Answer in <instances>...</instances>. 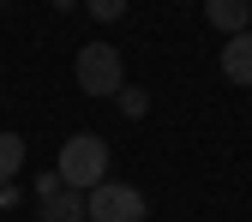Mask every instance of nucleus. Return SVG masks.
<instances>
[{
  "label": "nucleus",
  "mask_w": 252,
  "mask_h": 222,
  "mask_svg": "<svg viewBox=\"0 0 252 222\" xmlns=\"http://www.w3.org/2000/svg\"><path fill=\"white\" fill-rule=\"evenodd\" d=\"M54 174H60V186H72V192H96L108 180V144L96 132H72L60 144V156H54Z\"/></svg>",
  "instance_id": "nucleus-1"
},
{
  "label": "nucleus",
  "mask_w": 252,
  "mask_h": 222,
  "mask_svg": "<svg viewBox=\"0 0 252 222\" xmlns=\"http://www.w3.org/2000/svg\"><path fill=\"white\" fill-rule=\"evenodd\" d=\"M72 78L84 96H120V84H126V60L114 42H84L78 60H72Z\"/></svg>",
  "instance_id": "nucleus-2"
},
{
  "label": "nucleus",
  "mask_w": 252,
  "mask_h": 222,
  "mask_svg": "<svg viewBox=\"0 0 252 222\" xmlns=\"http://www.w3.org/2000/svg\"><path fill=\"white\" fill-rule=\"evenodd\" d=\"M84 204H90V222H144L150 216L144 192L126 186V180H102L96 192H84Z\"/></svg>",
  "instance_id": "nucleus-3"
},
{
  "label": "nucleus",
  "mask_w": 252,
  "mask_h": 222,
  "mask_svg": "<svg viewBox=\"0 0 252 222\" xmlns=\"http://www.w3.org/2000/svg\"><path fill=\"white\" fill-rule=\"evenodd\" d=\"M204 18L222 30V42H228L240 30H252V0H204Z\"/></svg>",
  "instance_id": "nucleus-4"
},
{
  "label": "nucleus",
  "mask_w": 252,
  "mask_h": 222,
  "mask_svg": "<svg viewBox=\"0 0 252 222\" xmlns=\"http://www.w3.org/2000/svg\"><path fill=\"white\" fill-rule=\"evenodd\" d=\"M222 78L228 84H252V30L222 42Z\"/></svg>",
  "instance_id": "nucleus-5"
},
{
  "label": "nucleus",
  "mask_w": 252,
  "mask_h": 222,
  "mask_svg": "<svg viewBox=\"0 0 252 222\" xmlns=\"http://www.w3.org/2000/svg\"><path fill=\"white\" fill-rule=\"evenodd\" d=\"M36 216H42V222H84V216H90V204H84V192L60 186L54 198H42V204H36Z\"/></svg>",
  "instance_id": "nucleus-6"
},
{
  "label": "nucleus",
  "mask_w": 252,
  "mask_h": 222,
  "mask_svg": "<svg viewBox=\"0 0 252 222\" xmlns=\"http://www.w3.org/2000/svg\"><path fill=\"white\" fill-rule=\"evenodd\" d=\"M24 168V138L18 132H0V186H12Z\"/></svg>",
  "instance_id": "nucleus-7"
},
{
  "label": "nucleus",
  "mask_w": 252,
  "mask_h": 222,
  "mask_svg": "<svg viewBox=\"0 0 252 222\" xmlns=\"http://www.w3.org/2000/svg\"><path fill=\"white\" fill-rule=\"evenodd\" d=\"M114 102H120L126 120H144V114H150V90H144V84H120V96H114Z\"/></svg>",
  "instance_id": "nucleus-8"
},
{
  "label": "nucleus",
  "mask_w": 252,
  "mask_h": 222,
  "mask_svg": "<svg viewBox=\"0 0 252 222\" xmlns=\"http://www.w3.org/2000/svg\"><path fill=\"white\" fill-rule=\"evenodd\" d=\"M84 12L96 18V24H120L126 18V0H84Z\"/></svg>",
  "instance_id": "nucleus-9"
},
{
  "label": "nucleus",
  "mask_w": 252,
  "mask_h": 222,
  "mask_svg": "<svg viewBox=\"0 0 252 222\" xmlns=\"http://www.w3.org/2000/svg\"><path fill=\"white\" fill-rule=\"evenodd\" d=\"M30 192H36V204H42V198H54V192H60V174H54V168H42L36 180H30Z\"/></svg>",
  "instance_id": "nucleus-10"
},
{
  "label": "nucleus",
  "mask_w": 252,
  "mask_h": 222,
  "mask_svg": "<svg viewBox=\"0 0 252 222\" xmlns=\"http://www.w3.org/2000/svg\"><path fill=\"white\" fill-rule=\"evenodd\" d=\"M72 6H78V0H54V12H72Z\"/></svg>",
  "instance_id": "nucleus-11"
},
{
  "label": "nucleus",
  "mask_w": 252,
  "mask_h": 222,
  "mask_svg": "<svg viewBox=\"0 0 252 222\" xmlns=\"http://www.w3.org/2000/svg\"><path fill=\"white\" fill-rule=\"evenodd\" d=\"M0 6H6V0H0Z\"/></svg>",
  "instance_id": "nucleus-12"
}]
</instances>
